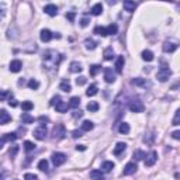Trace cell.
I'll use <instances>...</instances> for the list:
<instances>
[{"label":"cell","instance_id":"9f6ffc18","mask_svg":"<svg viewBox=\"0 0 180 180\" xmlns=\"http://www.w3.org/2000/svg\"><path fill=\"white\" fill-rule=\"evenodd\" d=\"M172 137H173L174 139H180V131H174V132L172 134Z\"/></svg>","mask_w":180,"mask_h":180},{"label":"cell","instance_id":"3957f363","mask_svg":"<svg viewBox=\"0 0 180 180\" xmlns=\"http://www.w3.org/2000/svg\"><path fill=\"white\" fill-rule=\"evenodd\" d=\"M47 135H48V130L45 125H40V127L34 130V138H37L38 141H44L47 138Z\"/></svg>","mask_w":180,"mask_h":180},{"label":"cell","instance_id":"e0dca14e","mask_svg":"<svg viewBox=\"0 0 180 180\" xmlns=\"http://www.w3.org/2000/svg\"><path fill=\"white\" fill-rule=\"evenodd\" d=\"M90 13L93 14V16H100V14L103 13V4H101V3L94 4V6L92 7V10H90Z\"/></svg>","mask_w":180,"mask_h":180},{"label":"cell","instance_id":"8992f818","mask_svg":"<svg viewBox=\"0 0 180 180\" xmlns=\"http://www.w3.org/2000/svg\"><path fill=\"white\" fill-rule=\"evenodd\" d=\"M137 169H138L137 163L130 162V163L125 165V167H124V170H123V174L124 176H131V174H134L135 172H137Z\"/></svg>","mask_w":180,"mask_h":180},{"label":"cell","instance_id":"4316f807","mask_svg":"<svg viewBox=\"0 0 180 180\" xmlns=\"http://www.w3.org/2000/svg\"><path fill=\"white\" fill-rule=\"evenodd\" d=\"M103 57H104V59H106V61H111V59H113V58H114L113 48H106V49H104Z\"/></svg>","mask_w":180,"mask_h":180},{"label":"cell","instance_id":"2e32d148","mask_svg":"<svg viewBox=\"0 0 180 180\" xmlns=\"http://www.w3.org/2000/svg\"><path fill=\"white\" fill-rule=\"evenodd\" d=\"M124 64H125V59H124V57H118V58H117V61H115V70L118 72V73H121V72H123Z\"/></svg>","mask_w":180,"mask_h":180},{"label":"cell","instance_id":"1f68e13d","mask_svg":"<svg viewBox=\"0 0 180 180\" xmlns=\"http://www.w3.org/2000/svg\"><path fill=\"white\" fill-rule=\"evenodd\" d=\"M21 108H23L25 113H28V111H31L34 108V104L31 103V101H23V104H21Z\"/></svg>","mask_w":180,"mask_h":180},{"label":"cell","instance_id":"ba28073f","mask_svg":"<svg viewBox=\"0 0 180 180\" xmlns=\"http://www.w3.org/2000/svg\"><path fill=\"white\" fill-rule=\"evenodd\" d=\"M147 158V160H145V166H148V167H151V166H154L155 163H156V160H158V154L155 152V151H152L148 156H145Z\"/></svg>","mask_w":180,"mask_h":180},{"label":"cell","instance_id":"4dcf8cb0","mask_svg":"<svg viewBox=\"0 0 180 180\" xmlns=\"http://www.w3.org/2000/svg\"><path fill=\"white\" fill-rule=\"evenodd\" d=\"M38 169L42 172H48V160L47 159H41L38 162Z\"/></svg>","mask_w":180,"mask_h":180},{"label":"cell","instance_id":"d6a6232c","mask_svg":"<svg viewBox=\"0 0 180 180\" xmlns=\"http://www.w3.org/2000/svg\"><path fill=\"white\" fill-rule=\"evenodd\" d=\"M100 70H101L100 65H92V66H90V69H89V72H90V75H92V76H96Z\"/></svg>","mask_w":180,"mask_h":180},{"label":"cell","instance_id":"c3c4849f","mask_svg":"<svg viewBox=\"0 0 180 180\" xmlns=\"http://www.w3.org/2000/svg\"><path fill=\"white\" fill-rule=\"evenodd\" d=\"M59 101H61V97H59V96H55V97H52V100L49 101V104H51V106L55 107L58 103H59Z\"/></svg>","mask_w":180,"mask_h":180},{"label":"cell","instance_id":"8d00e7d4","mask_svg":"<svg viewBox=\"0 0 180 180\" xmlns=\"http://www.w3.org/2000/svg\"><path fill=\"white\" fill-rule=\"evenodd\" d=\"M28 87H30L31 90H37L38 87H40V82L35 79H31L30 82H28Z\"/></svg>","mask_w":180,"mask_h":180},{"label":"cell","instance_id":"83f0119b","mask_svg":"<svg viewBox=\"0 0 180 180\" xmlns=\"http://www.w3.org/2000/svg\"><path fill=\"white\" fill-rule=\"evenodd\" d=\"M101 169H103V172H106V173H108V172H111V170L114 169V163L113 162H104L103 165H101Z\"/></svg>","mask_w":180,"mask_h":180},{"label":"cell","instance_id":"f1b7e54d","mask_svg":"<svg viewBox=\"0 0 180 180\" xmlns=\"http://www.w3.org/2000/svg\"><path fill=\"white\" fill-rule=\"evenodd\" d=\"M93 128H94V124L89 120L83 121V124H82V131H92Z\"/></svg>","mask_w":180,"mask_h":180},{"label":"cell","instance_id":"6da1fadb","mask_svg":"<svg viewBox=\"0 0 180 180\" xmlns=\"http://www.w3.org/2000/svg\"><path fill=\"white\" fill-rule=\"evenodd\" d=\"M65 135H66V130H65V125L64 124H57L52 130V139L55 141H59V139H64Z\"/></svg>","mask_w":180,"mask_h":180},{"label":"cell","instance_id":"ee69618b","mask_svg":"<svg viewBox=\"0 0 180 180\" xmlns=\"http://www.w3.org/2000/svg\"><path fill=\"white\" fill-rule=\"evenodd\" d=\"M179 124H180V110H176L173 118V125H179Z\"/></svg>","mask_w":180,"mask_h":180},{"label":"cell","instance_id":"7402d4cb","mask_svg":"<svg viewBox=\"0 0 180 180\" xmlns=\"http://www.w3.org/2000/svg\"><path fill=\"white\" fill-rule=\"evenodd\" d=\"M142 59L145 61V62H152V61H154V52L149 49H145L142 52Z\"/></svg>","mask_w":180,"mask_h":180},{"label":"cell","instance_id":"d590c367","mask_svg":"<svg viewBox=\"0 0 180 180\" xmlns=\"http://www.w3.org/2000/svg\"><path fill=\"white\" fill-rule=\"evenodd\" d=\"M99 107H100V106H99V103H97V101H90V103L87 104V110L93 113V111L99 110Z\"/></svg>","mask_w":180,"mask_h":180},{"label":"cell","instance_id":"30bf717a","mask_svg":"<svg viewBox=\"0 0 180 180\" xmlns=\"http://www.w3.org/2000/svg\"><path fill=\"white\" fill-rule=\"evenodd\" d=\"M11 121V115L9 113H7L6 110H0V124L2 125H4V124L10 123Z\"/></svg>","mask_w":180,"mask_h":180},{"label":"cell","instance_id":"4fadbf2b","mask_svg":"<svg viewBox=\"0 0 180 180\" xmlns=\"http://www.w3.org/2000/svg\"><path fill=\"white\" fill-rule=\"evenodd\" d=\"M21 68H23V64H21V61L16 59V61H11V62H10V70H11V72H14V73L20 72Z\"/></svg>","mask_w":180,"mask_h":180},{"label":"cell","instance_id":"52a82bcc","mask_svg":"<svg viewBox=\"0 0 180 180\" xmlns=\"http://www.w3.org/2000/svg\"><path fill=\"white\" fill-rule=\"evenodd\" d=\"M104 80H106L107 83H114L115 82V75H114L111 68H106L104 69Z\"/></svg>","mask_w":180,"mask_h":180},{"label":"cell","instance_id":"7c38bea8","mask_svg":"<svg viewBox=\"0 0 180 180\" xmlns=\"http://www.w3.org/2000/svg\"><path fill=\"white\" fill-rule=\"evenodd\" d=\"M52 33H51L49 30H47V28H45V30H42L41 31V34H40V38H41V41H42V42H48V41H51L52 40Z\"/></svg>","mask_w":180,"mask_h":180},{"label":"cell","instance_id":"6f0895ef","mask_svg":"<svg viewBox=\"0 0 180 180\" xmlns=\"http://www.w3.org/2000/svg\"><path fill=\"white\" fill-rule=\"evenodd\" d=\"M76 151H86V147H84V145H77Z\"/></svg>","mask_w":180,"mask_h":180},{"label":"cell","instance_id":"f35d334b","mask_svg":"<svg viewBox=\"0 0 180 180\" xmlns=\"http://www.w3.org/2000/svg\"><path fill=\"white\" fill-rule=\"evenodd\" d=\"M80 104V99L79 97H72L69 101V107H73V108H76V107H79Z\"/></svg>","mask_w":180,"mask_h":180},{"label":"cell","instance_id":"277c9868","mask_svg":"<svg viewBox=\"0 0 180 180\" xmlns=\"http://www.w3.org/2000/svg\"><path fill=\"white\" fill-rule=\"evenodd\" d=\"M51 159H52L53 166H61V165H64L66 162V155L62 154V152H55V154H52Z\"/></svg>","mask_w":180,"mask_h":180},{"label":"cell","instance_id":"816d5d0a","mask_svg":"<svg viewBox=\"0 0 180 180\" xmlns=\"http://www.w3.org/2000/svg\"><path fill=\"white\" fill-rule=\"evenodd\" d=\"M72 137H73V138H80V137H82V131L75 130L73 132H72Z\"/></svg>","mask_w":180,"mask_h":180},{"label":"cell","instance_id":"ab89813d","mask_svg":"<svg viewBox=\"0 0 180 180\" xmlns=\"http://www.w3.org/2000/svg\"><path fill=\"white\" fill-rule=\"evenodd\" d=\"M24 149H25L27 152H31V151L35 149V145H34L31 141H25V142H24Z\"/></svg>","mask_w":180,"mask_h":180},{"label":"cell","instance_id":"f6af8a7d","mask_svg":"<svg viewBox=\"0 0 180 180\" xmlns=\"http://www.w3.org/2000/svg\"><path fill=\"white\" fill-rule=\"evenodd\" d=\"M86 82H87V79L84 76H80V77H77V79H76V84H77V86H83V84H86Z\"/></svg>","mask_w":180,"mask_h":180},{"label":"cell","instance_id":"ac0fdd59","mask_svg":"<svg viewBox=\"0 0 180 180\" xmlns=\"http://www.w3.org/2000/svg\"><path fill=\"white\" fill-rule=\"evenodd\" d=\"M132 84L141 86V87H147V86H149V82H148L147 79H142V77H137V79L132 80Z\"/></svg>","mask_w":180,"mask_h":180},{"label":"cell","instance_id":"44dd1931","mask_svg":"<svg viewBox=\"0 0 180 180\" xmlns=\"http://www.w3.org/2000/svg\"><path fill=\"white\" fill-rule=\"evenodd\" d=\"M2 139H3L4 142H14V141L17 139V134H14V132H7V134H4L3 137H2Z\"/></svg>","mask_w":180,"mask_h":180},{"label":"cell","instance_id":"f546056e","mask_svg":"<svg viewBox=\"0 0 180 180\" xmlns=\"http://www.w3.org/2000/svg\"><path fill=\"white\" fill-rule=\"evenodd\" d=\"M70 72H73V73L82 72V65L79 62H70Z\"/></svg>","mask_w":180,"mask_h":180},{"label":"cell","instance_id":"836d02e7","mask_svg":"<svg viewBox=\"0 0 180 180\" xmlns=\"http://www.w3.org/2000/svg\"><path fill=\"white\" fill-rule=\"evenodd\" d=\"M11 96H13V94H11L10 92H7V90H0V101L6 100V99H11Z\"/></svg>","mask_w":180,"mask_h":180},{"label":"cell","instance_id":"7dc6e473","mask_svg":"<svg viewBox=\"0 0 180 180\" xmlns=\"http://www.w3.org/2000/svg\"><path fill=\"white\" fill-rule=\"evenodd\" d=\"M4 14H6V4L0 3V20L4 17Z\"/></svg>","mask_w":180,"mask_h":180},{"label":"cell","instance_id":"681fc988","mask_svg":"<svg viewBox=\"0 0 180 180\" xmlns=\"http://www.w3.org/2000/svg\"><path fill=\"white\" fill-rule=\"evenodd\" d=\"M75 17H76V14H75L73 11H72V13H66V18L70 21V23H73L75 21Z\"/></svg>","mask_w":180,"mask_h":180},{"label":"cell","instance_id":"484cf974","mask_svg":"<svg viewBox=\"0 0 180 180\" xmlns=\"http://www.w3.org/2000/svg\"><path fill=\"white\" fill-rule=\"evenodd\" d=\"M20 118H21V121H23V124H31V123H34V117H31L28 113H23Z\"/></svg>","mask_w":180,"mask_h":180},{"label":"cell","instance_id":"9a60e30c","mask_svg":"<svg viewBox=\"0 0 180 180\" xmlns=\"http://www.w3.org/2000/svg\"><path fill=\"white\" fill-rule=\"evenodd\" d=\"M124 9L127 11H130V13H132V11H135V9H137V3L135 2H131V0H127V2H124Z\"/></svg>","mask_w":180,"mask_h":180},{"label":"cell","instance_id":"8fae6325","mask_svg":"<svg viewBox=\"0 0 180 180\" xmlns=\"http://www.w3.org/2000/svg\"><path fill=\"white\" fill-rule=\"evenodd\" d=\"M127 149V143H124V142H118L115 145V148H114V151H113V154L115 155V156H120L121 154H123L124 151Z\"/></svg>","mask_w":180,"mask_h":180},{"label":"cell","instance_id":"d4e9b609","mask_svg":"<svg viewBox=\"0 0 180 180\" xmlns=\"http://www.w3.org/2000/svg\"><path fill=\"white\" fill-rule=\"evenodd\" d=\"M106 31H107V35H115L118 33V27H117V24H110L106 28Z\"/></svg>","mask_w":180,"mask_h":180},{"label":"cell","instance_id":"603a6c76","mask_svg":"<svg viewBox=\"0 0 180 180\" xmlns=\"http://www.w3.org/2000/svg\"><path fill=\"white\" fill-rule=\"evenodd\" d=\"M59 89L62 90V92H65V93H69L70 90H72V86H70V83L68 82L66 79H65V80H62V82H61Z\"/></svg>","mask_w":180,"mask_h":180},{"label":"cell","instance_id":"91938a15","mask_svg":"<svg viewBox=\"0 0 180 180\" xmlns=\"http://www.w3.org/2000/svg\"><path fill=\"white\" fill-rule=\"evenodd\" d=\"M3 145H4V141H3V139H0V149L3 148Z\"/></svg>","mask_w":180,"mask_h":180},{"label":"cell","instance_id":"11a10c76","mask_svg":"<svg viewBox=\"0 0 180 180\" xmlns=\"http://www.w3.org/2000/svg\"><path fill=\"white\" fill-rule=\"evenodd\" d=\"M9 106H10V107H17V106H18V103H17V100H14V99H13V100L10 99V101H9Z\"/></svg>","mask_w":180,"mask_h":180},{"label":"cell","instance_id":"d6986e66","mask_svg":"<svg viewBox=\"0 0 180 180\" xmlns=\"http://www.w3.org/2000/svg\"><path fill=\"white\" fill-rule=\"evenodd\" d=\"M162 48H163L165 52H169L170 53V52H174V51L177 49V45H176V44H173V42H165Z\"/></svg>","mask_w":180,"mask_h":180},{"label":"cell","instance_id":"f907efd6","mask_svg":"<svg viewBox=\"0 0 180 180\" xmlns=\"http://www.w3.org/2000/svg\"><path fill=\"white\" fill-rule=\"evenodd\" d=\"M72 115H73V118H80V117L83 115V113H82V111H80V110H75Z\"/></svg>","mask_w":180,"mask_h":180},{"label":"cell","instance_id":"74e56055","mask_svg":"<svg viewBox=\"0 0 180 180\" xmlns=\"http://www.w3.org/2000/svg\"><path fill=\"white\" fill-rule=\"evenodd\" d=\"M94 34H97V35H101V37H106L107 35V31L104 27H96L94 28Z\"/></svg>","mask_w":180,"mask_h":180},{"label":"cell","instance_id":"cb8c5ba5","mask_svg":"<svg viewBox=\"0 0 180 180\" xmlns=\"http://www.w3.org/2000/svg\"><path fill=\"white\" fill-rule=\"evenodd\" d=\"M97 92H99V89H97L96 84H90L89 89L86 90V96L93 97V96H96V94H97Z\"/></svg>","mask_w":180,"mask_h":180},{"label":"cell","instance_id":"ffe728a7","mask_svg":"<svg viewBox=\"0 0 180 180\" xmlns=\"http://www.w3.org/2000/svg\"><path fill=\"white\" fill-rule=\"evenodd\" d=\"M55 108H57L58 113H66L68 108H69V104L65 103V101H59V103L55 106Z\"/></svg>","mask_w":180,"mask_h":180},{"label":"cell","instance_id":"bcb514c9","mask_svg":"<svg viewBox=\"0 0 180 180\" xmlns=\"http://www.w3.org/2000/svg\"><path fill=\"white\" fill-rule=\"evenodd\" d=\"M24 180H38V176L33 173H25L24 174Z\"/></svg>","mask_w":180,"mask_h":180},{"label":"cell","instance_id":"5b68a950","mask_svg":"<svg viewBox=\"0 0 180 180\" xmlns=\"http://www.w3.org/2000/svg\"><path fill=\"white\" fill-rule=\"evenodd\" d=\"M128 108H130L132 113H142V111L145 110V106L142 104V101L134 100V101H131V103L128 104Z\"/></svg>","mask_w":180,"mask_h":180},{"label":"cell","instance_id":"94428289","mask_svg":"<svg viewBox=\"0 0 180 180\" xmlns=\"http://www.w3.org/2000/svg\"><path fill=\"white\" fill-rule=\"evenodd\" d=\"M14 180H18V179H14Z\"/></svg>","mask_w":180,"mask_h":180},{"label":"cell","instance_id":"db71d44e","mask_svg":"<svg viewBox=\"0 0 180 180\" xmlns=\"http://www.w3.org/2000/svg\"><path fill=\"white\" fill-rule=\"evenodd\" d=\"M89 23H90V20H89V18H86V17H84V18H82V20H80V25H82V27H86Z\"/></svg>","mask_w":180,"mask_h":180},{"label":"cell","instance_id":"f5cc1de1","mask_svg":"<svg viewBox=\"0 0 180 180\" xmlns=\"http://www.w3.org/2000/svg\"><path fill=\"white\" fill-rule=\"evenodd\" d=\"M38 121H40V123H41V125H44V123H48V121H49V118H48V117H44V115H41L40 118H38Z\"/></svg>","mask_w":180,"mask_h":180},{"label":"cell","instance_id":"60d3db41","mask_svg":"<svg viewBox=\"0 0 180 180\" xmlns=\"http://www.w3.org/2000/svg\"><path fill=\"white\" fill-rule=\"evenodd\" d=\"M84 45H86L87 49H94V48H96V45H97V42H94L93 40H89V38H87V40L84 41Z\"/></svg>","mask_w":180,"mask_h":180},{"label":"cell","instance_id":"5bb4252c","mask_svg":"<svg viewBox=\"0 0 180 180\" xmlns=\"http://www.w3.org/2000/svg\"><path fill=\"white\" fill-rule=\"evenodd\" d=\"M90 179L92 180H104V174L101 170H92V172H90Z\"/></svg>","mask_w":180,"mask_h":180},{"label":"cell","instance_id":"7bdbcfd3","mask_svg":"<svg viewBox=\"0 0 180 180\" xmlns=\"http://www.w3.org/2000/svg\"><path fill=\"white\" fill-rule=\"evenodd\" d=\"M17 152H18V147H17V145H13V147L10 148V151H9V155H10L11 158H14L17 155Z\"/></svg>","mask_w":180,"mask_h":180},{"label":"cell","instance_id":"680465c9","mask_svg":"<svg viewBox=\"0 0 180 180\" xmlns=\"http://www.w3.org/2000/svg\"><path fill=\"white\" fill-rule=\"evenodd\" d=\"M0 180H4V172H0Z\"/></svg>","mask_w":180,"mask_h":180},{"label":"cell","instance_id":"9c48e42d","mask_svg":"<svg viewBox=\"0 0 180 180\" xmlns=\"http://www.w3.org/2000/svg\"><path fill=\"white\" fill-rule=\"evenodd\" d=\"M44 11L48 14V16H51V17H55L58 14V7L55 6V4H47V6L44 7Z\"/></svg>","mask_w":180,"mask_h":180},{"label":"cell","instance_id":"e575fe53","mask_svg":"<svg viewBox=\"0 0 180 180\" xmlns=\"http://www.w3.org/2000/svg\"><path fill=\"white\" fill-rule=\"evenodd\" d=\"M118 131H120L121 134H128L130 132V125H128L127 123H121L120 127H118Z\"/></svg>","mask_w":180,"mask_h":180},{"label":"cell","instance_id":"b9f144b4","mask_svg":"<svg viewBox=\"0 0 180 180\" xmlns=\"http://www.w3.org/2000/svg\"><path fill=\"white\" fill-rule=\"evenodd\" d=\"M143 158H145V154H143L142 151H135V152H134V159L135 160H142Z\"/></svg>","mask_w":180,"mask_h":180},{"label":"cell","instance_id":"7a4b0ae2","mask_svg":"<svg viewBox=\"0 0 180 180\" xmlns=\"http://www.w3.org/2000/svg\"><path fill=\"white\" fill-rule=\"evenodd\" d=\"M170 76H172V70L166 65H162V68H159V70H158V73H156V77L159 82H166Z\"/></svg>","mask_w":180,"mask_h":180}]
</instances>
